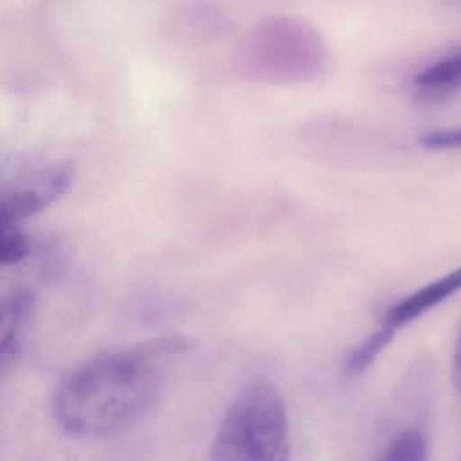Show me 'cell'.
I'll list each match as a JSON object with an SVG mask.
<instances>
[{"instance_id":"30bf717a","label":"cell","mask_w":461,"mask_h":461,"mask_svg":"<svg viewBox=\"0 0 461 461\" xmlns=\"http://www.w3.org/2000/svg\"><path fill=\"white\" fill-rule=\"evenodd\" d=\"M420 147L428 150L461 149V126L445 131H429L420 139Z\"/></svg>"},{"instance_id":"7a4b0ae2","label":"cell","mask_w":461,"mask_h":461,"mask_svg":"<svg viewBox=\"0 0 461 461\" xmlns=\"http://www.w3.org/2000/svg\"><path fill=\"white\" fill-rule=\"evenodd\" d=\"M212 461H291L287 410L274 385L255 383L237 396L215 434Z\"/></svg>"},{"instance_id":"8992f818","label":"cell","mask_w":461,"mask_h":461,"mask_svg":"<svg viewBox=\"0 0 461 461\" xmlns=\"http://www.w3.org/2000/svg\"><path fill=\"white\" fill-rule=\"evenodd\" d=\"M69 172L66 167H55L39 175L26 183L23 190L13 191L9 201H5V212L10 210L13 217L32 214L50 203L53 198L63 193L69 183Z\"/></svg>"},{"instance_id":"7c38bea8","label":"cell","mask_w":461,"mask_h":461,"mask_svg":"<svg viewBox=\"0 0 461 461\" xmlns=\"http://www.w3.org/2000/svg\"><path fill=\"white\" fill-rule=\"evenodd\" d=\"M452 379L456 390L461 395V330L456 342L455 356H453Z\"/></svg>"},{"instance_id":"277c9868","label":"cell","mask_w":461,"mask_h":461,"mask_svg":"<svg viewBox=\"0 0 461 461\" xmlns=\"http://www.w3.org/2000/svg\"><path fill=\"white\" fill-rule=\"evenodd\" d=\"M458 290H461V267L450 274L423 285L420 290L410 294L409 296L393 304L385 312L382 325L398 331L399 329L417 320L420 315L457 293Z\"/></svg>"},{"instance_id":"ba28073f","label":"cell","mask_w":461,"mask_h":461,"mask_svg":"<svg viewBox=\"0 0 461 461\" xmlns=\"http://www.w3.org/2000/svg\"><path fill=\"white\" fill-rule=\"evenodd\" d=\"M395 333L396 331L393 329L382 325V328L369 334L348 355L347 360H345V375L355 377L363 374L379 357L380 353L391 344Z\"/></svg>"},{"instance_id":"8fae6325","label":"cell","mask_w":461,"mask_h":461,"mask_svg":"<svg viewBox=\"0 0 461 461\" xmlns=\"http://www.w3.org/2000/svg\"><path fill=\"white\" fill-rule=\"evenodd\" d=\"M28 250V241L23 233L13 225L7 226L4 233V253H2L5 263H18L26 258Z\"/></svg>"},{"instance_id":"52a82bcc","label":"cell","mask_w":461,"mask_h":461,"mask_svg":"<svg viewBox=\"0 0 461 461\" xmlns=\"http://www.w3.org/2000/svg\"><path fill=\"white\" fill-rule=\"evenodd\" d=\"M34 299L28 291H18L4 302L0 325V361L6 371L21 353L23 331L33 312Z\"/></svg>"},{"instance_id":"9c48e42d","label":"cell","mask_w":461,"mask_h":461,"mask_svg":"<svg viewBox=\"0 0 461 461\" xmlns=\"http://www.w3.org/2000/svg\"><path fill=\"white\" fill-rule=\"evenodd\" d=\"M426 438L417 429L396 434L377 461H426Z\"/></svg>"},{"instance_id":"3957f363","label":"cell","mask_w":461,"mask_h":461,"mask_svg":"<svg viewBox=\"0 0 461 461\" xmlns=\"http://www.w3.org/2000/svg\"><path fill=\"white\" fill-rule=\"evenodd\" d=\"M252 44L272 50V55L255 60L275 77H306L310 74L307 67L320 66L322 60L321 42L312 32L287 21L271 23L258 31Z\"/></svg>"},{"instance_id":"5b68a950","label":"cell","mask_w":461,"mask_h":461,"mask_svg":"<svg viewBox=\"0 0 461 461\" xmlns=\"http://www.w3.org/2000/svg\"><path fill=\"white\" fill-rule=\"evenodd\" d=\"M415 96L425 104H437L449 98L461 88V50L418 72L412 79Z\"/></svg>"},{"instance_id":"6da1fadb","label":"cell","mask_w":461,"mask_h":461,"mask_svg":"<svg viewBox=\"0 0 461 461\" xmlns=\"http://www.w3.org/2000/svg\"><path fill=\"white\" fill-rule=\"evenodd\" d=\"M193 348V339L169 336L86 361L59 383L56 420L85 438L126 430L158 403L175 361Z\"/></svg>"}]
</instances>
